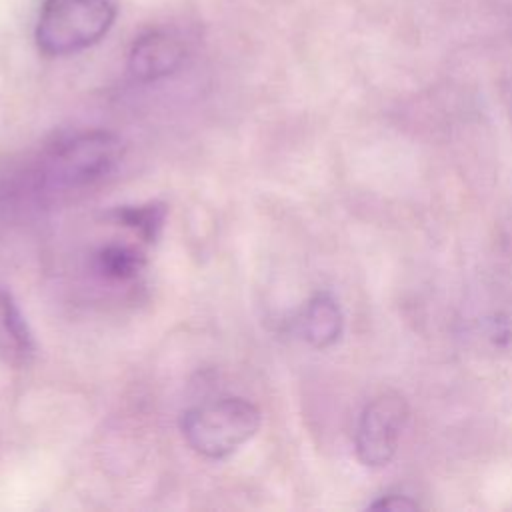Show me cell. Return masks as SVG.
<instances>
[{"label": "cell", "mask_w": 512, "mask_h": 512, "mask_svg": "<svg viewBox=\"0 0 512 512\" xmlns=\"http://www.w3.org/2000/svg\"><path fill=\"white\" fill-rule=\"evenodd\" d=\"M122 140L104 130L78 134L52 146L34 172V186L42 192H70L92 186L108 176L122 160Z\"/></svg>", "instance_id": "6da1fadb"}, {"label": "cell", "mask_w": 512, "mask_h": 512, "mask_svg": "<svg viewBox=\"0 0 512 512\" xmlns=\"http://www.w3.org/2000/svg\"><path fill=\"white\" fill-rule=\"evenodd\" d=\"M302 338L314 348H328L342 336L344 316L330 292H316L298 316Z\"/></svg>", "instance_id": "8992f818"}, {"label": "cell", "mask_w": 512, "mask_h": 512, "mask_svg": "<svg viewBox=\"0 0 512 512\" xmlns=\"http://www.w3.org/2000/svg\"><path fill=\"white\" fill-rule=\"evenodd\" d=\"M260 428V410L246 398L226 396L182 414L180 430L188 446L206 458H226Z\"/></svg>", "instance_id": "7a4b0ae2"}, {"label": "cell", "mask_w": 512, "mask_h": 512, "mask_svg": "<svg viewBox=\"0 0 512 512\" xmlns=\"http://www.w3.org/2000/svg\"><path fill=\"white\" fill-rule=\"evenodd\" d=\"M114 18L110 0H44L36 44L46 56H68L102 40Z\"/></svg>", "instance_id": "3957f363"}, {"label": "cell", "mask_w": 512, "mask_h": 512, "mask_svg": "<svg viewBox=\"0 0 512 512\" xmlns=\"http://www.w3.org/2000/svg\"><path fill=\"white\" fill-rule=\"evenodd\" d=\"M0 320H2L4 332L8 334L14 350L20 356L32 354L34 342H32V334L28 330V324H26L20 308L16 306L14 298L6 290H0Z\"/></svg>", "instance_id": "9c48e42d"}, {"label": "cell", "mask_w": 512, "mask_h": 512, "mask_svg": "<svg viewBox=\"0 0 512 512\" xmlns=\"http://www.w3.org/2000/svg\"><path fill=\"white\" fill-rule=\"evenodd\" d=\"M114 220L126 228L138 232L144 240H154L162 228L166 210L160 204H144V206H122L114 210Z\"/></svg>", "instance_id": "ba28073f"}, {"label": "cell", "mask_w": 512, "mask_h": 512, "mask_svg": "<svg viewBox=\"0 0 512 512\" xmlns=\"http://www.w3.org/2000/svg\"><path fill=\"white\" fill-rule=\"evenodd\" d=\"M410 408L396 390L376 394L360 412L354 432L356 458L370 468L386 466L398 450Z\"/></svg>", "instance_id": "277c9868"}, {"label": "cell", "mask_w": 512, "mask_h": 512, "mask_svg": "<svg viewBox=\"0 0 512 512\" xmlns=\"http://www.w3.org/2000/svg\"><path fill=\"white\" fill-rule=\"evenodd\" d=\"M144 266L140 250L128 244H106L94 252V270L110 282H128Z\"/></svg>", "instance_id": "52a82bcc"}, {"label": "cell", "mask_w": 512, "mask_h": 512, "mask_svg": "<svg viewBox=\"0 0 512 512\" xmlns=\"http://www.w3.org/2000/svg\"><path fill=\"white\" fill-rule=\"evenodd\" d=\"M184 44L162 30H150L142 34L128 56L130 74L136 80L152 82L176 72L184 62Z\"/></svg>", "instance_id": "5b68a950"}, {"label": "cell", "mask_w": 512, "mask_h": 512, "mask_svg": "<svg viewBox=\"0 0 512 512\" xmlns=\"http://www.w3.org/2000/svg\"><path fill=\"white\" fill-rule=\"evenodd\" d=\"M370 510H392V512H404V510H416L420 508V504L416 500H412L406 494H384L378 500H374L370 506Z\"/></svg>", "instance_id": "30bf717a"}]
</instances>
